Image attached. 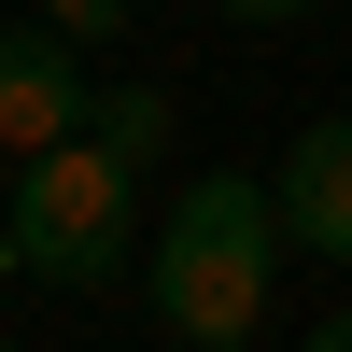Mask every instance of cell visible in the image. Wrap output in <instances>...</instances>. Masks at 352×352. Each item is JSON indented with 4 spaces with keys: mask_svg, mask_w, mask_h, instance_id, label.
Here are the masks:
<instances>
[{
    "mask_svg": "<svg viewBox=\"0 0 352 352\" xmlns=\"http://www.w3.org/2000/svg\"><path fill=\"white\" fill-rule=\"evenodd\" d=\"M85 127H99V141H113L127 169H155V155H169V99H155V85H113V99L85 113Z\"/></svg>",
    "mask_w": 352,
    "mask_h": 352,
    "instance_id": "5",
    "label": "cell"
},
{
    "mask_svg": "<svg viewBox=\"0 0 352 352\" xmlns=\"http://www.w3.org/2000/svg\"><path fill=\"white\" fill-rule=\"evenodd\" d=\"M268 282H282V197L254 169H197L169 197V226L141 240V310L169 338H197V352L268 324Z\"/></svg>",
    "mask_w": 352,
    "mask_h": 352,
    "instance_id": "1",
    "label": "cell"
},
{
    "mask_svg": "<svg viewBox=\"0 0 352 352\" xmlns=\"http://www.w3.org/2000/svg\"><path fill=\"white\" fill-rule=\"evenodd\" d=\"M282 240L296 254H338L352 268V113H324V127H296V155H282Z\"/></svg>",
    "mask_w": 352,
    "mask_h": 352,
    "instance_id": "4",
    "label": "cell"
},
{
    "mask_svg": "<svg viewBox=\"0 0 352 352\" xmlns=\"http://www.w3.org/2000/svg\"><path fill=\"white\" fill-rule=\"evenodd\" d=\"M85 43L71 28H0V141L14 155H43V141H71L85 127Z\"/></svg>",
    "mask_w": 352,
    "mask_h": 352,
    "instance_id": "3",
    "label": "cell"
},
{
    "mask_svg": "<svg viewBox=\"0 0 352 352\" xmlns=\"http://www.w3.org/2000/svg\"><path fill=\"white\" fill-rule=\"evenodd\" d=\"M28 14H43V28H71V43H113L141 0H28Z\"/></svg>",
    "mask_w": 352,
    "mask_h": 352,
    "instance_id": "6",
    "label": "cell"
},
{
    "mask_svg": "<svg viewBox=\"0 0 352 352\" xmlns=\"http://www.w3.org/2000/svg\"><path fill=\"white\" fill-rule=\"evenodd\" d=\"M226 14H240V28H282V14H310V0H226Z\"/></svg>",
    "mask_w": 352,
    "mask_h": 352,
    "instance_id": "7",
    "label": "cell"
},
{
    "mask_svg": "<svg viewBox=\"0 0 352 352\" xmlns=\"http://www.w3.org/2000/svg\"><path fill=\"white\" fill-rule=\"evenodd\" d=\"M0 254H14L28 282H56V296L127 282V254H141V169L113 155L99 127L14 155V226H0Z\"/></svg>",
    "mask_w": 352,
    "mask_h": 352,
    "instance_id": "2",
    "label": "cell"
}]
</instances>
